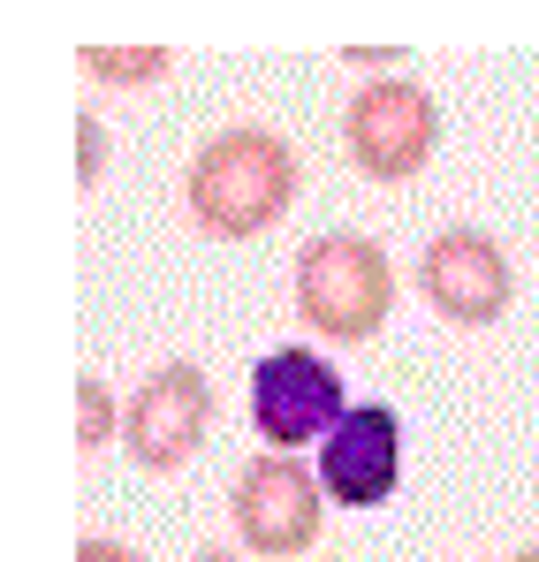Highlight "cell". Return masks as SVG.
<instances>
[{"mask_svg":"<svg viewBox=\"0 0 539 562\" xmlns=\"http://www.w3.org/2000/svg\"><path fill=\"white\" fill-rule=\"evenodd\" d=\"M77 562H145V555H137L130 540H106V532H85V540H77Z\"/></svg>","mask_w":539,"mask_h":562,"instance_id":"7c38bea8","label":"cell"},{"mask_svg":"<svg viewBox=\"0 0 539 562\" xmlns=\"http://www.w3.org/2000/svg\"><path fill=\"white\" fill-rule=\"evenodd\" d=\"M319 486L335 509H380L403 486V418L395 403H350V418L319 441Z\"/></svg>","mask_w":539,"mask_h":562,"instance_id":"ba28073f","label":"cell"},{"mask_svg":"<svg viewBox=\"0 0 539 562\" xmlns=\"http://www.w3.org/2000/svg\"><path fill=\"white\" fill-rule=\"evenodd\" d=\"M509 562H539V540H525V548H517V555H509Z\"/></svg>","mask_w":539,"mask_h":562,"instance_id":"9a60e30c","label":"cell"},{"mask_svg":"<svg viewBox=\"0 0 539 562\" xmlns=\"http://www.w3.org/2000/svg\"><path fill=\"white\" fill-rule=\"evenodd\" d=\"M106 434H122V403L106 395L99 373H85L77 380V441H85V449H106Z\"/></svg>","mask_w":539,"mask_h":562,"instance_id":"30bf717a","label":"cell"},{"mask_svg":"<svg viewBox=\"0 0 539 562\" xmlns=\"http://www.w3.org/2000/svg\"><path fill=\"white\" fill-rule=\"evenodd\" d=\"M296 190H304V168H296L289 137L267 130V122H236V130L205 137L190 153V168H182L190 221L205 236H221V244H251V236H267L273 221H289Z\"/></svg>","mask_w":539,"mask_h":562,"instance_id":"6da1fadb","label":"cell"},{"mask_svg":"<svg viewBox=\"0 0 539 562\" xmlns=\"http://www.w3.org/2000/svg\"><path fill=\"white\" fill-rule=\"evenodd\" d=\"M395 312V259L380 236L335 228L296 251V319L327 342H372Z\"/></svg>","mask_w":539,"mask_h":562,"instance_id":"7a4b0ae2","label":"cell"},{"mask_svg":"<svg viewBox=\"0 0 539 562\" xmlns=\"http://www.w3.org/2000/svg\"><path fill=\"white\" fill-rule=\"evenodd\" d=\"M418 296L449 327H494L517 304V267L486 228H449L418 251Z\"/></svg>","mask_w":539,"mask_h":562,"instance_id":"52a82bcc","label":"cell"},{"mask_svg":"<svg viewBox=\"0 0 539 562\" xmlns=\"http://www.w3.org/2000/svg\"><path fill=\"white\" fill-rule=\"evenodd\" d=\"M350 61H364V69H388V61H395V46H350Z\"/></svg>","mask_w":539,"mask_h":562,"instance_id":"4fadbf2b","label":"cell"},{"mask_svg":"<svg viewBox=\"0 0 539 562\" xmlns=\"http://www.w3.org/2000/svg\"><path fill=\"white\" fill-rule=\"evenodd\" d=\"M190 562H244V555H228V548H205V555H190Z\"/></svg>","mask_w":539,"mask_h":562,"instance_id":"5bb4252c","label":"cell"},{"mask_svg":"<svg viewBox=\"0 0 539 562\" xmlns=\"http://www.w3.org/2000/svg\"><path fill=\"white\" fill-rule=\"evenodd\" d=\"M99 168H106V137H99V122L85 114V130H77V183H99Z\"/></svg>","mask_w":539,"mask_h":562,"instance_id":"8fae6325","label":"cell"},{"mask_svg":"<svg viewBox=\"0 0 539 562\" xmlns=\"http://www.w3.org/2000/svg\"><path fill=\"white\" fill-rule=\"evenodd\" d=\"M168 69H176V54H168V46H85V77H99V85H122V92L160 85Z\"/></svg>","mask_w":539,"mask_h":562,"instance_id":"9c48e42d","label":"cell"},{"mask_svg":"<svg viewBox=\"0 0 539 562\" xmlns=\"http://www.w3.org/2000/svg\"><path fill=\"white\" fill-rule=\"evenodd\" d=\"M205 434H213V380L190 358L153 366V373L137 380V395L122 403V449H130V464L153 471V479L182 471L205 449Z\"/></svg>","mask_w":539,"mask_h":562,"instance_id":"5b68a950","label":"cell"},{"mask_svg":"<svg viewBox=\"0 0 539 562\" xmlns=\"http://www.w3.org/2000/svg\"><path fill=\"white\" fill-rule=\"evenodd\" d=\"M343 418H350V387H343V373L319 350L289 342V350H267L251 366V426H259L267 449L296 457V449L327 441Z\"/></svg>","mask_w":539,"mask_h":562,"instance_id":"277c9868","label":"cell"},{"mask_svg":"<svg viewBox=\"0 0 539 562\" xmlns=\"http://www.w3.org/2000/svg\"><path fill=\"white\" fill-rule=\"evenodd\" d=\"M319 517H327V486L319 471H304L281 449H259L251 464L236 471V494H228V525L251 555L289 562L319 540Z\"/></svg>","mask_w":539,"mask_h":562,"instance_id":"8992f818","label":"cell"},{"mask_svg":"<svg viewBox=\"0 0 539 562\" xmlns=\"http://www.w3.org/2000/svg\"><path fill=\"white\" fill-rule=\"evenodd\" d=\"M343 145L372 183H411L426 176V160L441 153V99L411 77H372L350 114H343Z\"/></svg>","mask_w":539,"mask_h":562,"instance_id":"3957f363","label":"cell"}]
</instances>
